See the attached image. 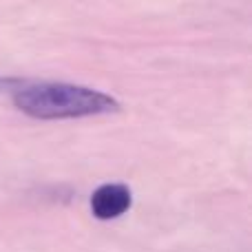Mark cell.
<instances>
[{
    "instance_id": "obj_1",
    "label": "cell",
    "mask_w": 252,
    "mask_h": 252,
    "mask_svg": "<svg viewBox=\"0 0 252 252\" xmlns=\"http://www.w3.org/2000/svg\"><path fill=\"white\" fill-rule=\"evenodd\" d=\"M13 104L35 120H73L120 111V102L102 91L64 82L22 84L13 91Z\"/></svg>"
},
{
    "instance_id": "obj_2",
    "label": "cell",
    "mask_w": 252,
    "mask_h": 252,
    "mask_svg": "<svg viewBox=\"0 0 252 252\" xmlns=\"http://www.w3.org/2000/svg\"><path fill=\"white\" fill-rule=\"evenodd\" d=\"M130 208V190L124 184H104L91 197V210L97 219H115Z\"/></svg>"
},
{
    "instance_id": "obj_3",
    "label": "cell",
    "mask_w": 252,
    "mask_h": 252,
    "mask_svg": "<svg viewBox=\"0 0 252 252\" xmlns=\"http://www.w3.org/2000/svg\"><path fill=\"white\" fill-rule=\"evenodd\" d=\"M18 80H4V78H0V89H9L11 84H16Z\"/></svg>"
}]
</instances>
